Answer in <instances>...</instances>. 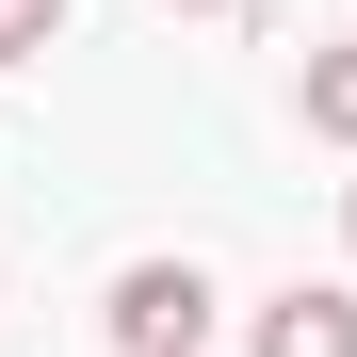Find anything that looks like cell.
<instances>
[{"mask_svg": "<svg viewBox=\"0 0 357 357\" xmlns=\"http://www.w3.org/2000/svg\"><path fill=\"white\" fill-rule=\"evenodd\" d=\"M195 17H227V0H195Z\"/></svg>", "mask_w": 357, "mask_h": 357, "instance_id": "5b68a950", "label": "cell"}, {"mask_svg": "<svg viewBox=\"0 0 357 357\" xmlns=\"http://www.w3.org/2000/svg\"><path fill=\"white\" fill-rule=\"evenodd\" d=\"M66 49V0H0V66H49Z\"/></svg>", "mask_w": 357, "mask_h": 357, "instance_id": "277c9868", "label": "cell"}, {"mask_svg": "<svg viewBox=\"0 0 357 357\" xmlns=\"http://www.w3.org/2000/svg\"><path fill=\"white\" fill-rule=\"evenodd\" d=\"M341 227H357V195H341Z\"/></svg>", "mask_w": 357, "mask_h": 357, "instance_id": "8992f818", "label": "cell"}, {"mask_svg": "<svg viewBox=\"0 0 357 357\" xmlns=\"http://www.w3.org/2000/svg\"><path fill=\"white\" fill-rule=\"evenodd\" d=\"M98 325L130 341V357H195V341H211V276H195V260H130Z\"/></svg>", "mask_w": 357, "mask_h": 357, "instance_id": "6da1fadb", "label": "cell"}, {"mask_svg": "<svg viewBox=\"0 0 357 357\" xmlns=\"http://www.w3.org/2000/svg\"><path fill=\"white\" fill-rule=\"evenodd\" d=\"M260 357H357V292H309V276H292L260 309Z\"/></svg>", "mask_w": 357, "mask_h": 357, "instance_id": "7a4b0ae2", "label": "cell"}, {"mask_svg": "<svg viewBox=\"0 0 357 357\" xmlns=\"http://www.w3.org/2000/svg\"><path fill=\"white\" fill-rule=\"evenodd\" d=\"M309 130L357 146V49H309Z\"/></svg>", "mask_w": 357, "mask_h": 357, "instance_id": "3957f363", "label": "cell"}]
</instances>
